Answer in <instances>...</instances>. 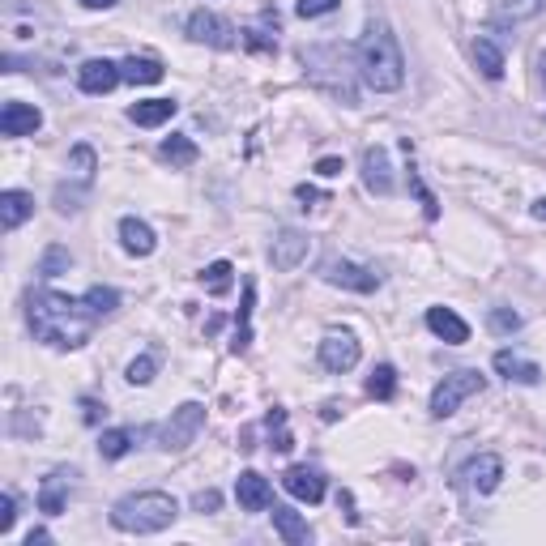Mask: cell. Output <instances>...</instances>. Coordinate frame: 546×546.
I'll return each instance as SVG.
<instances>
[{"instance_id": "1", "label": "cell", "mask_w": 546, "mask_h": 546, "mask_svg": "<svg viewBox=\"0 0 546 546\" xmlns=\"http://www.w3.org/2000/svg\"><path fill=\"white\" fill-rule=\"evenodd\" d=\"M26 320H30L35 342L52 346V350H77V346L90 342V329H94V320H99V316L86 308V299L39 291V295H30Z\"/></svg>"}, {"instance_id": "2", "label": "cell", "mask_w": 546, "mask_h": 546, "mask_svg": "<svg viewBox=\"0 0 546 546\" xmlns=\"http://www.w3.org/2000/svg\"><path fill=\"white\" fill-rule=\"evenodd\" d=\"M359 73L376 94H393L406 82V56H401L397 35L384 22H376L359 43Z\"/></svg>"}, {"instance_id": "3", "label": "cell", "mask_w": 546, "mask_h": 546, "mask_svg": "<svg viewBox=\"0 0 546 546\" xmlns=\"http://www.w3.org/2000/svg\"><path fill=\"white\" fill-rule=\"evenodd\" d=\"M175 517H180V504L167 491H137L111 508V525L120 534H163L167 525H175Z\"/></svg>"}, {"instance_id": "4", "label": "cell", "mask_w": 546, "mask_h": 546, "mask_svg": "<svg viewBox=\"0 0 546 546\" xmlns=\"http://www.w3.org/2000/svg\"><path fill=\"white\" fill-rule=\"evenodd\" d=\"M205 427V406L201 401H184L180 410H171V419L158 427V448H167V453H180L197 440V431Z\"/></svg>"}, {"instance_id": "5", "label": "cell", "mask_w": 546, "mask_h": 546, "mask_svg": "<svg viewBox=\"0 0 546 546\" xmlns=\"http://www.w3.org/2000/svg\"><path fill=\"white\" fill-rule=\"evenodd\" d=\"M483 389H487V380L478 372H448L436 384V393H431V414H436V419H448V414H457V406L465 397H474Z\"/></svg>"}, {"instance_id": "6", "label": "cell", "mask_w": 546, "mask_h": 546, "mask_svg": "<svg viewBox=\"0 0 546 546\" xmlns=\"http://www.w3.org/2000/svg\"><path fill=\"white\" fill-rule=\"evenodd\" d=\"M359 337L350 333V329H333V333H325L320 337V350H316V359H320V367L325 372H333V376H346L350 367L359 363Z\"/></svg>"}, {"instance_id": "7", "label": "cell", "mask_w": 546, "mask_h": 546, "mask_svg": "<svg viewBox=\"0 0 546 546\" xmlns=\"http://www.w3.org/2000/svg\"><path fill=\"white\" fill-rule=\"evenodd\" d=\"M320 278L329 286H342V291H359V295H372L380 286V273L367 269V265H355V261H325L320 265Z\"/></svg>"}, {"instance_id": "8", "label": "cell", "mask_w": 546, "mask_h": 546, "mask_svg": "<svg viewBox=\"0 0 546 546\" xmlns=\"http://www.w3.org/2000/svg\"><path fill=\"white\" fill-rule=\"evenodd\" d=\"M188 35L197 39V43H205V47H218V52H231V47H235V26L227 18H218V13H210V9L192 13V18H188Z\"/></svg>"}, {"instance_id": "9", "label": "cell", "mask_w": 546, "mask_h": 546, "mask_svg": "<svg viewBox=\"0 0 546 546\" xmlns=\"http://www.w3.org/2000/svg\"><path fill=\"white\" fill-rule=\"evenodd\" d=\"M500 478H504V461L495 457V453H483V457H470L461 465V483L470 487L474 495H491L495 487H500Z\"/></svg>"}, {"instance_id": "10", "label": "cell", "mask_w": 546, "mask_h": 546, "mask_svg": "<svg viewBox=\"0 0 546 546\" xmlns=\"http://www.w3.org/2000/svg\"><path fill=\"white\" fill-rule=\"evenodd\" d=\"M308 252H312V239L303 235V231H278V239H273V248H269V261L273 269H282V273H291L299 269L303 261H308Z\"/></svg>"}, {"instance_id": "11", "label": "cell", "mask_w": 546, "mask_h": 546, "mask_svg": "<svg viewBox=\"0 0 546 546\" xmlns=\"http://www.w3.org/2000/svg\"><path fill=\"white\" fill-rule=\"evenodd\" d=\"M282 487L295 495L303 504H320L325 500V474L316 470V465H291V470L282 474Z\"/></svg>"}, {"instance_id": "12", "label": "cell", "mask_w": 546, "mask_h": 546, "mask_svg": "<svg viewBox=\"0 0 546 546\" xmlns=\"http://www.w3.org/2000/svg\"><path fill=\"white\" fill-rule=\"evenodd\" d=\"M363 184H367V192H376V197H389L393 192V163H389V150L384 146L363 150Z\"/></svg>"}, {"instance_id": "13", "label": "cell", "mask_w": 546, "mask_h": 546, "mask_svg": "<svg viewBox=\"0 0 546 546\" xmlns=\"http://www.w3.org/2000/svg\"><path fill=\"white\" fill-rule=\"evenodd\" d=\"M120 82H124V73H120V64H111V60H86L82 69H77V86L86 94H107Z\"/></svg>"}, {"instance_id": "14", "label": "cell", "mask_w": 546, "mask_h": 546, "mask_svg": "<svg viewBox=\"0 0 546 546\" xmlns=\"http://www.w3.org/2000/svg\"><path fill=\"white\" fill-rule=\"evenodd\" d=\"M235 500L244 512H265L273 504V487H269V478H261L256 470H244L235 478Z\"/></svg>"}, {"instance_id": "15", "label": "cell", "mask_w": 546, "mask_h": 546, "mask_svg": "<svg viewBox=\"0 0 546 546\" xmlns=\"http://www.w3.org/2000/svg\"><path fill=\"white\" fill-rule=\"evenodd\" d=\"M39 124H43V111L30 107V103L13 99V103L0 107V133H5V137H30Z\"/></svg>"}, {"instance_id": "16", "label": "cell", "mask_w": 546, "mask_h": 546, "mask_svg": "<svg viewBox=\"0 0 546 546\" xmlns=\"http://www.w3.org/2000/svg\"><path fill=\"white\" fill-rule=\"evenodd\" d=\"M427 329L440 337V342H448V346H465L470 342V325L453 312V308H431L427 312Z\"/></svg>"}, {"instance_id": "17", "label": "cell", "mask_w": 546, "mask_h": 546, "mask_svg": "<svg viewBox=\"0 0 546 546\" xmlns=\"http://www.w3.org/2000/svg\"><path fill=\"white\" fill-rule=\"evenodd\" d=\"M73 470H52L43 478V487H39V508L47 512V517H60L64 512V500H69V487H73Z\"/></svg>"}, {"instance_id": "18", "label": "cell", "mask_w": 546, "mask_h": 546, "mask_svg": "<svg viewBox=\"0 0 546 546\" xmlns=\"http://www.w3.org/2000/svg\"><path fill=\"white\" fill-rule=\"evenodd\" d=\"M30 214H35V197H30V192H22V188L0 192V227L5 231H18Z\"/></svg>"}, {"instance_id": "19", "label": "cell", "mask_w": 546, "mask_h": 546, "mask_svg": "<svg viewBox=\"0 0 546 546\" xmlns=\"http://www.w3.org/2000/svg\"><path fill=\"white\" fill-rule=\"evenodd\" d=\"M120 244L128 256H150L158 248V239L150 231V222H141V218H124L120 222Z\"/></svg>"}, {"instance_id": "20", "label": "cell", "mask_w": 546, "mask_h": 546, "mask_svg": "<svg viewBox=\"0 0 546 546\" xmlns=\"http://www.w3.org/2000/svg\"><path fill=\"white\" fill-rule=\"evenodd\" d=\"M495 372L504 380H517V384H542V367L521 359V355H512V350H500V355H495Z\"/></svg>"}, {"instance_id": "21", "label": "cell", "mask_w": 546, "mask_h": 546, "mask_svg": "<svg viewBox=\"0 0 546 546\" xmlns=\"http://www.w3.org/2000/svg\"><path fill=\"white\" fill-rule=\"evenodd\" d=\"M175 111H180V103H175V99H146V103L128 107V120L141 124V128H158V124H167Z\"/></svg>"}, {"instance_id": "22", "label": "cell", "mask_w": 546, "mask_h": 546, "mask_svg": "<svg viewBox=\"0 0 546 546\" xmlns=\"http://www.w3.org/2000/svg\"><path fill=\"white\" fill-rule=\"evenodd\" d=\"M273 529L282 534L286 546H308L312 542V529L295 508H273Z\"/></svg>"}, {"instance_id": "23", "label": "cell", "mask_w": 546, "mask_h": 546, "mask_svg": "<svg viewBox=\"0 0 546 546\" xmlns=\"http://www.w3.org/2000/svg\"><path fill=\"white\" fill-rule=\"evenodd\" d=\"M244 47H252V52H273V47H278V18H273V9H265L261 18L244 30Z\"/></svg>"}, {"instance_id": "24", "label": "cell", "mask_w": 546, "mask_h": 546, "mask_svg": "<svg viewBox=\"0 0 546 546\" xmlns=\"http://www.w3.org/2000/svg\"><path fill=\"white\" fill-rule=\"evenodd\" d=\"M120 73H124V82H133V86H154V82H163V64L150 60V56H128L120 64Z\"/></svg>"}, {"instance_id": "25", "label": "cell", "mask_w": 546, "mask_h": 546, "mask_svg": "<svg viewBox=\"0 0 546 546\" xmlns=\"http://www.w3.org/2000/svg\"><path fill=\"white\" fill-rule=\"evenodd\" d=\"M252 299H256V286L244 282V303H239V316H235V337H231V350L244 355L252 346Z\"/></svg>"}, {"instance_id": "26", "label": "cell", "mask_w": 546, "mask_h": 546, "mask_svg": "<svg viewBox=\"0 0 546 546\" xmlns=\"http://www.w3.org/2000/svg\"><path fill=\"white\" fill-rule=\"evenodd\" d=\"M474 64L483 69L487 82H500L504 77V52L495 47V39H474Z\"/></svg>"}, {"instance_id": "27", "label": "cell", "mask_w": 546, "mask_h": 546, "mask_svg": "<svg viewBox=\"0 0 546 546\" xmlns=\"http://www.w3.org/2000/svg\"><path fill=\"white\" fill-rule=\"evenodd\" d=\"M133 431H124V427H111V431H103L99 436V453L107 457V461H120V457H128V448H133Z\"/></svg>"}, {"instance_id": "28", "label": "cell", "mask_w": 546, "mask_h": 546, "mask_svg": "<svg viewBox=\"0 0 546 546\" xmlns=\"http://www.w3.org/2000/svg\"><path fill=\"white\" fill-rule=\"evenodd\" d=\"M163 158H167L171 167H192V163L201 158V150L192 146L188 137H167V141H163Z\"/></svg>"}, {"instance_id": "29", "label": "cell", "mask_w": 546, "mask_h": 546, "mask_svg": "<svg viewBox=\"0 0 546 546\" xmlns=\"http://www.w3.org/2000/svg\"><path fill=\"white\" fill-rule=\"evenodd\" d=\"M495 9H500V18H508V22H525V18H538L546 9V0H495Z\"/></svg>"}, {"instance_id": "30", "label": "cell", "mask_w": 546, "mask_h": 546, "mask_svg": "<svg viewBox=\"0 0 546 546\" xmlns=\"http://www.w3.org/2000/svg\"><path fill=\"white\" fill-rule=\"evenodd\" d=\"M367 393H372L376 401H389L397 393V372H393V363H380L372 380H367Z\"/></svg>"}, {"instance_id": "31", "label": "cell", "mask_w": 546, "mask_h": 546, "mask_svg": "<svg viewBox=\"0 0 546 546\" xmlns=\"http://www.w3.org/2000/svg\"><path fill=\"white\" fill-rule=\"evenodd\" d=\"M86 308L94 316H111V312L120 308V291H111V286H90V291H86Z\"/></svg>"}, {"instance_id": "32", "label": "cell", "mask_w": 546, "mask_h": 546, "mask_svg": "<svg viewBox=\"0 0 546 546\" xmlns=\"http://www.w3.org/2000/svg\"><path fill=\"white\" fill-rule=\"evenodd\" d=\"M231 261H214L210 269H205L201 273V282H205V291H210V295H227L231 291Z\"/></svg>"}, {"instance_id": "33", "label": "cell", "mask_w": 546, "mask_h": 546, "mask_svg": "<svg viewBox=\"0 0 546 546\" xmlns=\"http://www.w3.org/2000/svg\"><path fill=\"white\" fill-rule=\"evenodd\" d=\"M94 167H99L94 150H90V146H77V150H73V175H77V184H82V188L94 184Z\"/></svg>"}, {"instance_id": "34", "label": "cell", "mask_w": 546, "mask_h": 546, "mask_svg": "<svg viewBox=\"0 0 546 546\" xmlns=\"http://www.w3.org/2000/svg\"><path fill=\"white\" fill-rule=\"evenodd\" d=\"M73 265V256L69 252H64V248H47V256H43V265H39V273H43V278H60V273L64 269H69Z\"/></svg>"}, {"instance_id": "35", "label": "cell", "mask_w": 546, "mask_h": 546, "mask_svg": "<svg viewBox=\"0 0 546 546\" xmlns=\"http://www.w3.org/2000/svg\"><path fill=\"white\" fill-rule=\"evenodd\" d=\"M491 333H517L521 329V312H512V308H491Z\"/></svg>"}, {"instance_id": "36", "label": "cell", "mask_w": 546, "mask_h": 546, "mask_svg": "<svg viewBox=\"0 0 546 546\" xmlns=\"http://www.w3.org/2000/svg\"><path fill=\"white\" fill-rule=\"evenodd\" d=\"M154 372H158V359L154 355H141V359L128 363V384H150Z\"/></svg>"}, {"instance_id": "37", "label": "cell", "mask_w": 546, "mask_h": 546, "mask_svg": "<svg viewBox=\"0 0 546 546\" xmlns=\"http://www.w3.org/2000/svg\"><path fill=\"white\" fill-rule=\"evenodd\" d=\"M342 0H299V18H325V13H333Z\"/></svg>"}, {"instance_id": "38", "label": "cell", "mask_w": 546, "mask_h": 546, "mask_svg": "<svg viewBox=\"0 0 546 546\" xmlns=\"http://www.w3.org/2000/svg\"><path fill=\"white\" fill-rule=\"evenodd\" d=\"M13 521H18V500H13V491L0 495V534H9Z\"/></svg>"}, {"instance_id": "39", "label": "cell", "mask_w": 546, "mask_h": 546, "mask_svg": "<svg viewBox=\"0 0 546 546\" xmlns=\"http://www.w3.org/2000/svg\"><path fill=\"white\" fill-rule=\"evenodd\" d=\"M218 504H222L218 491H197V495H192V508H197V512H218Z\"/></svg>"}, {"instance_id": "40", "label": "cell", "mask_w": 546, "mask_h": 546, "mask_svg": "<svg viewBox=\"0 0 546 546\" xmlns=\"http://www.w3.org/2000/svg\"><path fill=\"white\" fill-rule=\"evenodd\" d=\"M103 414H107V410H103V401H94V397H82V419H86L90 427H94V423H99V419H103Z\"/></svg>"}, {"instance_id": "41", "label": "cell", "mask_w": 546, "mask_h": 546, "mask_svg": "<svg viewBox=\"0 0 546 546\" xmlns=\"http://www.w3.org/2000/svg\"><path fill=\"white\" fill-rule=\"evenodd\" d=\"M346 167H342V158H320L316 163V175H325V180H333V175H342Z\"/></svg>"}, {"instance_id": "42", "label": "cell", "mask_w": 546, "mask_h": 546, "mask_svg": "<svg viewBox=\"0 0 546 546\" xmlns=\"http://www.w3.org/2000/svg\"><path fill=\"white\" fill-rule=\"evenodd\" d=\"M295 197H299L303 205H308V201H320V192H316V188H308V184H299V188H295Z\"/></svg>"}, {"instance_id": "43", "label": "cell", "mask_w": 546, "mask_h": 546, "mask_svg": "<svg viewBox=\"0 0 546 546\" xmlns=\"http://www.w3.org/2000/svg\"><path fill=\"white\" fill-rule=\"evenodd\" d=\"M35 542H52V534H47V529H30V538H26V546H35Z\"/></svg>"}, {"instance_id": "44", "label": "cell", "mask_w": 546, "mask_h": 546, "mask_svg": "<svg viewBox=\"0 0 546 546\" xmlns=\"http://www.w3.org/2000/svg\"><path fill=\"white\" fill-rule=\"evenodd\" d=\"M82 5H86V9H111L116 0H82Z\"/></svg>"}, {"instance_id": "45", "label": "cell", "mask_w": 546, "mask_h": 546, "mask_svg": "<svg viewBox=\"0 0 546 546\" xmlns=\"http://www.w3.org/2000/svg\"><path fill=\"white\" fill-rule=\"evenodd\" d=\"M534 218H538V222H546V197H542V201H534Z\"/></svg>"}, {"instance_id": "46", "label": "cell", "mask_w": 546, "mask_h": 546, "mask_svg": "<svg viewBox=\"0 0 546 546\" xmlns=\"http://www.w3.org/2000/svg\"><path fill=\"white\" fill-rule=\"evenodd\" d=\"M538 69H542V86H546V52H542V60H538Z\"/></svg>"}]
</instances>
